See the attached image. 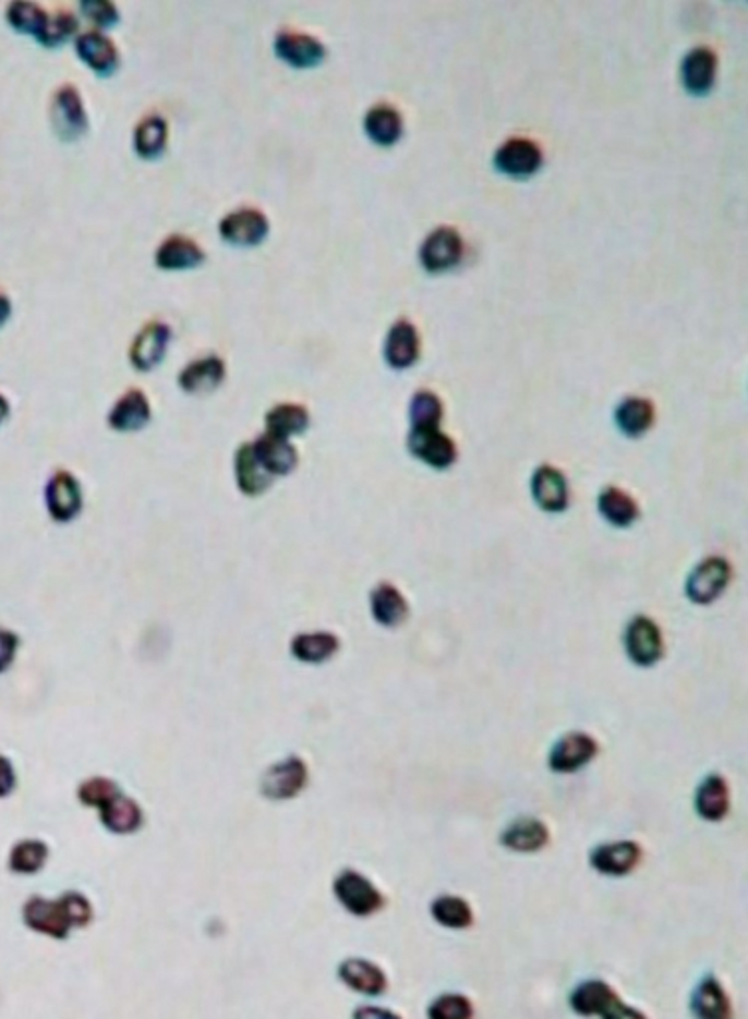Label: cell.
I'll list each match as a JSON object with an SVG mask.
<instances>
[{
    "label": "cell",
    "instance_id": "c3c4849f",
    "mask_svg": "<svg viewBox=\"0 0 748 1019\" xmlns=\"http://www.w3.org/2000/svg\"><path fill=\"white\" fill-rule=\"evenodd\" d=\"M16 771L9 756L0 755V799L11 797L16 789Z\"/></svg>",
    "mask_w": 748,
    "mask_h": 1019
},
{
    "label": "cell",
    "instance_id": "bcb514c9",
    "mask_svg": "<svg viewBox=\"0 0 748 1019\" xmlns=\"http://www.w3.org/2000/svg\"><path fill=\"white\" fill-rule=\"evenodd\" d=\"M19 650H21V638L12 630L0 628V676L11 669Z\"/></svg>",
    "mask_w": 748,
    "mask_h": 1019
},
{
    "label": "cell",
    "instance_id": "f6af8a7d",
    "mask_svg": "<svg viewBox=\"0 0 748 1019\" xmlns=\"http://www.w3.org/2000/svg\"><path fill=\"white\" fill-rule=\"evenodd\" d=\"M79 11L100 28H112L120 23V11L110 0H82Z\"/></svg>",
    "mask_w": 748,
    "mask_h": 1019
},
{
    "label": "cell",
    "instance_id": "2e32d148",
    "mask_svg": "<svg viewBox=\"0 0 748 1019\" xmlns=\"http://www.w3.org/2000/svg\"><path fill=\"white\" fill-rule=\"evenodd\" d=\"M462 259V238L453 228L432 231L420 247V262L429 271L450 269Z\"/></svg>",
    "mask_w": 748,
    "mask_h": 1019
},
{
    "label": "cell",
    "instance_id": "e575fe53",
    "mask_svg": "<svg viewBox=\"0 0 748 1019\" xmlns=\"http://www.w3.org/2000/svg\"><path fill=\"white\" fill-rule=\"evenodd\" d=\"M100 821L113 835H132L144 823V813L134 799L118 794L100 809Z\"/></svg>",
    "mask_w": 748,
    "mask_h": 1019
},
{
    "label": "cell",
    "instance_id": "d6986e66",
    "mask_svg": "<svg viewBox=\"0 0 748 1019\" xmlns=\"http://www.w3.org/2000/svg\"><path fill=\"white\" fill-rule=\"evenodd\" d=\"M154 259L159 269L182 271V269H193L204 264L205 252L202 245L192 238L182 235V233H171L159 243L158 250L154 253Z\"/></svg>",
    "mask_w": 748,
    "mask_h": 1019
},
{
    "label": "cell",
    "instance_id": "4fadbf2b",
    "mask_svg": "<svg viewBox=\"0 0 748 1019\" xmlns=\"http://www.w3.org/2000/svg\"><path fill=\"white\" fill-rule=\"evenodd\" d=\"M641 847L634 840H615L593 848L590 854V864L593 871L603 876H627L636 871L641 862Z\"/></svg>",
    "mask_w": 748,
    "mask_h": 1019
},
{
    "label": "cell",
    "instance_id": "f546056e",
    "mask_svg": "<svg viewBox=\"0 0 748 1019\" xmlns=\"http://www.w3.org/2000/svg\"><path fill=\"white\" fill-rule=\"evenodd\" d=\"M714 72H716V57L711 48H692L691 52L683 58L680 78L689 93H707L713 86Z\"/></svg>",
    "mask_w": 748,
    "mask_h": 1019
},
{
    "label": "cell",
    "instance_id": "5b68a950",
    "mask_svg": "<svg viewBox=\"0 0 748 1019\" xmlns=\"http://www.w3.org/2000/svg\"><path fill=\"white\" fill-rule=\"evenodd\" d=\"M48 515L58 524H69L82 512V488L69 470H57L45 486Z\"/></svg>",
    "mask_w": 748,
    "mask_h": 1019
},
{
    "label": "cell",
    "instance_id": "8d00e7d4",
    "mask_svg": "<svg viewBox=\"0 0 748 1019\" xmlns=\"http://www.w3.org/2000/svg\"><path fill=\"white\" fill-rule=\"evenodd\" d=\"M50 850L45 840L23 838L9 852V871L21 876H33L46 866Z\"/></svg>",
    "mask_w": 748,
    "mask_h": 1019
},
{
    "label": "cell",
    "instance_id": "b9f144b4",
    "mask_svg": "<svg viewBox=\"0 0 748 1019\" xmlns=\"http://www.w3.org/2000/svg\"><path fill=\"white\" fill-rule=\"evenodd\" d=\"M412 428H438L443 421V402L431 390H419L410 401Z\"/></svg>",
    "mask_w": 748,
    "mask_h": 1019
},
{
    "label": "cell",
    "instance_id": "4316f807",
    "mask_svg": "<svg viewBox=\"0 0 748 1019\" xmlns=\"http://www.w3.org/2000/svg\"><path fill=\"white\" fill-rule=\"evenodd\" d=\"M168 138H170V128H168L166 118L161 114H148L144 116L134 128L132 144L140 158L154 160L168 148Z\"/></svg>",
    "mask_w": 748,
    "mask_h": 1019
},
{
    "label": "cell",
    "instance_id": "9a60e30c",
    "mask_svg": "<svg viewBox=\"0 0 748 1019\" xmlns=\"http://www.w3.org/2000/svg\"><path fill=\"white\" fill-rule=\"evenodd\" d=\"M226 361L219 355L197 356L178 373V385L188 395H205L216 390L226 378Z\"/></svg>",
    "mask_w": 748,
    "mask_h": 1019
},
{
    "label": "cell",
    "instance_id": "4dcf8cb0",
    "mask_svg": "<svg viewBox=\"0 0 748 1019\" xmlns=\"http://www.w3.org/2000/svg\"><path fill=\"white\" fill-rule=\"evenodd\" d=\"M371 611L376 623L398 628L409 618V604L395 585L383 582L371 592Z\"/></svg>",
    "mask_w": 748,
    "mask_h": 1019
},
{
    "label": "cell",
    "instance_id": "ee69618b",
    "mask_svg": "<svg viewBox=\"0 0 748 1019\" xmlns=\"http://www.w3.org/2000/svg\"><path fill=\"white\" fill-rule=\"evenodd\" d=\"M118 794H122L120 787L112 779H104V777L84 780L79 787V801L84 806H92L98 811L108 802L113 801Z\"/></svg>",
    "mask_w": 748,
    "mask_h": 1019
},
{
    "label": "cell",
    "instance_id": "ba28073f",
    "mask_svg": "<svg viewBox=\"0 0 748 1019\" xmlns=\"http://www.w3.org/2000/svg\"><path fill=\"white\" fill-rule=\"evenodd\" d=\"M171 341V329L168 323L148 322L136 332L134 341L130 344V363L137 371H152L158 367L168 353Z\"/></svg>",
    "mask_w": 748,
    "mask_h": 1019
},
{
    "label": "cell",
    "instance_id": "277c9868",
    "mask_svg": "<svg viewBox=\"0 0 748 1019\" xmlns=\"http://www.w3.org/2000/svg\"><path fill=\"white\" fill-rule=\"evenodd\" d=\"M269 218L257 207H238L219 219V235L229 245L255 247L269 235Z\"/></svg>",
    "mask_w": 748,
    "mask_h": 1019
},
{
    "label": "cell",
    "instance_id": "6da1fadb",
    "mask_svg": "<svg viewBox=\"0 0 748 1019\" xmlns=\"http://www.w3.org/2000/svg\"><path fill=\"white\" fill-rule=\"evenodd\" d=\"M92 918L91 900L82 893L62 894L57 900L31 896L23 906L24 926L48 938L67 939L74 927L88 926Z\"/></svg>",
    "mask_w": 748,
    "mask_h": 1019
},
{
    "label": "cell",
    "instance_id": "d4e9b609",
    "mask_svg": "<svg viewBox=\"0 0 748 1019\" xmlns=\"http://www.w3.org/2000/svg\"><path fill=\"white\" fill-rule=\"evenodd\" d=\"M420 341L417 327L407 319L395 323L385 341V359L390 367L407 368L419 359Z\"/></svg>",
    "mask_w": 748,
    "mask_h": 1019
},
{
    "label": "cell",
    "instance_id": "d590c367",
    "mask_svg": "<svg viewBox=\"0 0 748 1019\" xmlns=\"http://www.w3.org/2000/svg\"><path fill=\"white\" fill-rule=\"evenodd\" d=\"M431 917L436 924L448 930H466L474 924V910L462 896L443 894L434 898L431 905Z\"/></svg>",
    "mask_w": 748,
    "mask_h": 1019
},
{
    "label": "cell",
    "instance_id": "f1b7e54d",
    "mask_svg": "<svg viewBox=\"0 0 748 1019\" xmlns=\"http://www.w3.org/2000/svg\"><path fill=\"white\" fill-rule=\"evenodd\" d=\"M695 809H697V814L709 823H719L725 818L731 809V792H728L726 780L721 775H709L699 785L697 794H695Z\"/></svg>",
    "mask_w": 748,
    "mask_h": 1019
},
{
    "label": "cell",
    "instance_id": "3957f363",
    "mask_svg": "<svg viewBox=\"0 0 748 1019\" xmlns=\"http://www.w3.org/2000/svg\"><path fill=\"white\" fill-rule=\"evenodd\" d=\"M50 124L62 142H76L88 132V114L74 84H62L50 100Z\"/></svg>",
    "mask_w": 748,
    "mask_h": 1019
},
{
    "label": "cell",
    "instance_id": "5bb4252c",
    "mask_svg": "<svg viewBox=\"0 0 748 1019\" xmlns=\"http://www.w3.org/2000/svg\"><path fill=\"white\" fill-rule=\"evenodd\" d=\"M600 751L595 739L586 733H569L562 737L552 753H550V768L556 773H576L579 768L590 765Z\"/></svg>",
    "mask_w": 748,
    "mask_h": 1019
},
{
    "label": "cell",
    "instance_id": "7bdbcfd3",
    "mask_svg": "<svg viewBox=\"0 0 748 1019\" xmlns=\"http://www.w3.org/2000/svg\"><path fill=\"white\" fill-rule=\"evenodd\" d=\"M474 1014L476 1009L472 999L456 992L434 997L426 1009L429 1019H474Z\"/></svg>",
    "mask_w": 748,
    "mask_h": 1019
},
{
    "label": "cell",
    "instance_id": "30bf717a",
    "mask_svg": "<svg viewBox=\"0 0 748 1019\" xmlns=\"http://www.w3.org/2000/svg\"><path fill=\"white\" fill-rule=\"evenodd\" d=\"M409 450L432 469L444 470L453 466L458 450L453 438L438 428H412L409 435Z\"/></svg>",
    "mask_w": 748,
    "mask_h": 1019
},
{
    "label": "cell",
    "instance_id": "681fc988",
    "mask_svg": "<svg viewBox=\"0 0 748 1019\" xmlns=\"http://www.w3.org/2000/svg\"><path fill=\"white\" fill-rule=\"evenodd\" d=\"M352 1019H402L393 1009L378 1008V1006H361L352 1011Z\"/></svg>",
    "mask_w": 748,
    "mask_h": 1019
},
{
    "label": "cell",
    "instance_id": "603a6c76",
    "mask_svg": "<svg viewBox=\"0 0 748 1019\" xmlns=\"http://www.w3.org/2000/svg\"><path fill=\"white\" fill-rule=\"evenodd\" d=\"M691 1014L695 1019H733L731 997L711 973L692 990Z\"/></svg>",
    "mask_w": 748,
    "mask_h": 1019
},
{
    "label": "cell",
    "instance_id": "8992f818",
    "mask_svg": "<svg viewBox=\"0 0 748 1019\" xmlns=\"http://www.w3.org/2000/svg\"><path fill=\"white\" fill-rule=\"evenodd\" d=\"M309 780V768L299 756H287L265 771L262 794L269 801H289L301 794Z\"/></svg>",
    "mask_w": 748,
    "mask_h": 1019
},
{
    "label": "cell",
    "instance_id": "f907efd6",
    "mask_svg": "<svg viewBox=\"0 0 748 1019\" xmlns=\"http://www.w3.org/2000/svg\"><path fill=\"white\" fill-rule=\"evenodd\" d=\"M12 301L4 291H0V327L11 319Z\"/></svg>",
    "mask_w": 748,
    "mask_h": 1019
},
{
    "label": "cell",
    "instance_id": "f35d334b",
    "mask_svg": "<svg viewBox=\"0 0 748 1019\" xmlns=\"http://www.w3.org/2000/svg\"><path fill=\"white\" fill-rule=\"evenodd\" d=\"M4 16H7V23L11 24L16 33L33 36L38 43V38L45 33L48 11L31 0H14L7 7Z\"/></svg>",
    "mask_w": 748,
    "mask_h": 1019
},
{
    "label": "cell",
    "instance_id": "d6a6232c",
    "mask_svg": "<svg viewBox=\"0 0 748 1019\" xmlns=\"http://www.w3.org/2000/svg\"><path fill=\"white\" fill-rule=\"evenodd\" d=\"M337 652H339V638L329 631L299 633L291 642V655L301 664H325Z\"/></svg>",
    "mask_w": 748,
    "mask_h": 1019
},
{
    "label": "cell",
    "instance_id": "74e56055",
    "mask_svg": "<svg viewBox=\"0 0 748 1019\" xmlns=\"http://www.w3.org/2000/svg\"><path fill=\"white\" fill-rule=\"evenodd\" d=\"M598 506H600L601 515L613 526H631L639 518V506H637L636 500L625 490L615 488V486H607L600 494Z\"/></svg>",
    "mask_w": 748,
    "mask_h": 1019
},
{
    "label": "cell",
    "instance_id": "e0dca14e",
    "mask_svg": "<svg viewBox=\"0 0 748 1019\" xmlns=\"http://www.w3.org/2000/svg\"><path fill=\"white\" fill-rule=\"evenodd\" d=\"M152 421V404L142 389H128L113 402L108 424L118 433H136Z\"/></svg>",
    "mask_w": 748,
    "mask_h": 1019
},
{
    "label": "cell",
    "instance_id": "1f68e13d",
    "mask_svg": "<svg viewBox=\"0 0 748 1019\" xmlns=\"http://www.w3.org/2000/svg\"><path fill=\"white\" fill-rule=\"evenodd\" d=\"M309 423L311 416L303 404L281 402L265 414V433L289 440L291 436L303 435L309 428Z\"/></svg>",
    "mask_w": 748,
    "mask_h": 1019
},
{
    "label": "cell",
    "instance_id": "7402d4cb",
    "mask_svg": "<svg viewBox=\"0 0 748 1019\" xmlns=\"http://www.w3.org/2000/svg\"><path fill=\"white\" fill-rule=\"evenodd\" d=\"M532 496L535 505L550 514L564 512L569 506V488L566 476L554 466H540L533 472Z\"/></svg>",
    "mask_w": 748,
    "mask_h": 1019
},
{
    "label": "cell",
    "instance_id": "44dd1931",
    "mask_svg": "<svg viewBox=\"0 0 748 1019\" xmlns=\"http://www.w3.org/2000/svg\"><path fill=\"white\" fill-rule=\"evenodd\" d=\"M337 973L342 984L363 996H383L388 987L383 968L363 958H347L345 962H340Z\"/></svg>",
    "mask_w": 748,
    "mask_h": 1019
},
{
    "label": "cell",
    "instance_id": "ac0fdd59",
    "mask_svg": "<svg viewBox=\"0 0 748 1019\" xmlns=\"http://www.w3.org/2000/svg\"><path fill=\"white\" fill-rule=\"evenodd\" d=\"M251 447L260 464L272 474L273 478L291 474L299 464L297 448L291 445V440L281 438V436L263 433L251 442Z\"/></svg>",
    "mask_w": 748,
    "mask_h": 1019
},
{
    "label": "cell",
    "instance_id": "9c48e42d",
    "mask_svg": "<svg viewBox=\"0 0 748 1019\" xmlns=\"http://www.w3.org/2000/svg\"><path fill=\"white\" fill-rule=\"evenodd\" d=\"M273 50L277 58H281L293 69H311L317 66L325 58V45L315 36L297 33V31H279L273 38Z\"/></svg>",
    "mask_w": 748,
    "mask_h": 1019
},
{
    "label": "cell",
    "instance_id": "cb8c5ba5",
    "mask_svg": "<svg viewBox=\"0 0 748 1019\" xmlns=\"http://www.w3.org/2000/svg\"><path fill=\"white\" fill-rule=\"evenodd\" d=\"M233 469H236V481H238L239 490H241V494L250 496V498L267 493L273 481H275L272 474L260 464L251 442H243L238 448L236 460H233Z\"/></svg>",
    "mask_w": 748,
    "mask_h": 1019
},
{
    "label": "cell",
    "instance_id": "7a4b0ae2",
    "mask_svg": "<svg viewBox=\"0 0 748 1019\" xmlns=\"http://www.w3.org/2000/svg\"><path fill=\"white\" fill-rule=\"evenodd\" d=\"M333 893L339 905L352 917L369 918L385 908V896L361 872H340L333 882Z\"/></svg>",
    "mask_w": 748,
    "mask_h": 1019
},
{
    "label": "cell",
    "instance_id": "ffe728a7",
    "mask_svg": "<svg viewBox=\"0 0 748 1019\" xmlns=\"http://www.w3.org/2000/svg\"><path fill=\"white\" fill-rule=\"evenodd\" d=\"M494 163L508 175H530L542 166V149L530 138L506 139L496 151Z\"/></svg>",
    "mask_w": 748,
    "mask_h": 1019
},
{
    "label": "cell",
    "instance_id": "8fae6325",
    "mask_svg": "<svg viewBox=\"0 0 748 1019\" xmlns=\"http://www.w3.org/2000/svg\"><path fill=\"white\" fill-rule=\"evenodd\" d=\"M625 650L634 664L641 667L657 664L663 657V635L653 619L639 616L625 631Z\"/></svg>",
    "mask_w": 748,
    "mask_h": 1019
},
{
    "label": "cell",
    "instance_id": "7c38bea8",
    "mask_svg": "<svg viewBox=\"0 0 748 1019\" xmlns=\"http://www.w3.org/2000/svg\"><path fill=\"white\" fill-rule=\"evenodd\" d=\"M74 50L80 60L100 76H110L120 66V52L116 43L98 28L76 35Z\"/></svg>",
    "mask_w": 748,
    "mask_h": 1019
},
{
    "label": "cell",
    "instance_id": "7dc6e473",
    "mask_svg": "<svg viewBox=\"0 0 748 1019\" xmlns=\"http://www.w3.org/2000/svg\"><path fill=\"white\" fill-rule=\"evenodd\" d=\"M601 1019H649L641 1009L631 1008L627 1006L622 997L617 996L613 999L612 1004L607 1008L601 1011Z\"/></svg>",
    "mask_w": 748,
    "mask_h": 1019
},
{
    "label": "cell",
    "instance_id": "836d02e7",
    "mask_svg": "<svg viewBox=\"0 0 748 1019\" xmlns=\"http://www.w3.org/2000/svg\"><path fill=\"white\" fill-rule=\"evenodd\" d=\"M364 132L376 144L390 146L402 136V116L390 104H374L364 116Z\"/></svg>",
    "mask_w": 748,
    "mask_h": 1019
},
{
    "label": "cell",
    "instance_id": "60d3db41",
    "mask_svg": "<svg viewBox=\"0 0 748 1019\" xmlns=\"http://www.w3.org/2000/svg\"><path fill=\"white\" fill-rule=\"evenodd\" d=\"M79 26V19L74 12L67 11V9L48 12L45 33L38 38V45L46 48L62 47L72 36H76Z\"/></svg>",
    "mask_w": 748,
    "mask_h": 1019
},
{
    "label": "cell",
    "instance_id": "ab89813d",
    "mask_svg": "<svg viewBox=\"0 0 748 1019\" xmlns=\"http://www.w3.org/2000/svg\"><path fill=\"white\" fill-rule=\"evenodd\" d=\"M655 418L653 404L641 397L625 399L615 411V423L627 436L646 435Z\"/></svg>",
    "mask_w": 748,
    "mask_h": 1019
},
{
    "label": "cell",
    "instance_id": "484cf974",
    "mask_svg": "<svg viewBox=\"0 0 748 1019\" xmlns=\"http://www.w3.org/2000/svg\"><path fill=\"white\" fill-rule=\"evenodd\" d=\"M499 840H502L504 847L510 848L514 852L532 854V852H538V850L547 847V842H550V830H547V826H545L542 821L532 818V816H523V818L514 821V823L502 833Z\"/></svg>",
    "mask_w": 748,
    "mask_h": 1019
},
{
    "label": "cell",
    "instance_id": "83f0119b",
    "mask_svg": "<svg viewBox=\"0 0 748 1019\" xmlns=\"http://www.w3.org/2000/svg\"><path fill=\"white\" fill-rule=\"evenodd\" d=\"M617 992L603 980H586L569 994V1008L579 1018H600L601 1011L612 1004Z\"/></svg>",
    "mask_w": 748,
    "mask_h": 1019
},
{
    "label": "cell",
    "instance_id": "816d5d0a",
    "mask_svg": "<svg viewBox=\"0 0 748 1019\" xmlns=\"http://www.w3.org/2000/svg\"><path fill=\"white\" fill-rule=\"evenodd\" d=\"M9 414H11V404H9L4 395H0V424L9 418Z\"/></svg>",
    "mask_w": 748,
    "mask_h": 1019
},
{
    "label": "cell",
    "instance_id": "52a82bcc",
    "mask_svg": "<svg viewBox=\"0 0 748 1019\" xmlns=\"http://www.w3.org/2000/svg\"><path fill=\"white\" fill-rule=\"evenodd\" d=\"M731 566L723 558H707L687 578L685 592L692 604H713L731 582Z\"/></svg>",
    "mask_w": 748,
    "mask_h": 1019
}]
</instances>
